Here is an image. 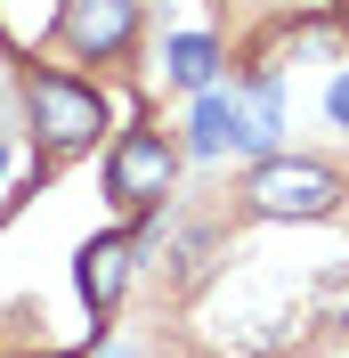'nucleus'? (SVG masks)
<instances>
[{"label":"nucleus","mask_w":349,"mask_h":358,"mask_svg":"<svg viewBox=\"0 0 349 358\" xmlns=\"http://www.w3.org/2000/svg\"><path fill=\"white\" fill-rule=\"evenodd\" d=\"M24 106H33V138H41L49 163L98 147V131H106V98L89 82H73V73H49V66L24 73Z\"/></svg>","instance_id":"1"},{"label":"nucleus","mask_w":349,"mask_h":358,"mask_svg":"<svg viewBox=\"0 0 349 358\" xmlns=\"http://www.w3.org/2000/svg\"><path fill=\"white\" fill-rule=\"evenodd\" d=\"M341 171L333 163H309V155H260L252 179H244V203L260 220H333L341 212Z\"/></svg>","instance_id":"2"},{"label":"nucleus","mask_w":349,"mask_h":358,"mask_svg":"<svg viewBox=\"0 0 349 358\" xmlns=\"http://www.w3.org/2000/svg\"><path fill=\"white\" fill-rule=\"evenodd\" d=\"M171 179H179V147L163 131H122L114 138V155H106V196L114 212H154V203L171 196Z\"/></svg>","instance_id":"3"},{"label":"nucleus","mask_w":349,"mask_h":358,"mask_svg":"<svg viewBox=\"0 0 349 358\" xmlns=\"http://www.w3.org/2000/svg\"><path fill=\"white\" fill-rule=\"evenodd\" d=\"M57 33H66V49L82 66H106V57H122L138 41V0H66Z\"/></svg>","instance_id":"4"},{"label":"nucleus","mask_w":349,"mask_h":358,"mask_svg":"<svg viewBox=\"0 0 349 358\" xmlns=\"http://www.w3.org/2000/svg\"><path fill=\"white\" fill-rule=\"evenodd\" d=\"M131 236H98V245H82V261H73V277H82V301L98 317H114V301H122V285H131Z\"/></svg>","instance_id":"5"},{"label":"nucleus","mask_w":349,"mask_h":358,"mask_svg":"<svg viewBox=\"0 0 349 358\" xmlns=\"http://www.w3.org/2000/svg\"><path fill=\"white\" fill-rule=\"evenodd\" d=\"M276 131H284L276 73H252V90H244V106H236V147H252V155H276Z\"/></svg>","instance_id":"6"},{"label":"nucleus","mask_w":349,"mask_h":358,"mask_svg":"<svg viewBox=\"0 0 349 358\" xmlns=\"http://www.w3.org/2000/svg\"><path fill=\"white\" fill-rule=\"evenodd\" d=\"M57 8H66V0H0V49L33 57V49L57 33Z\"/></svg>","instance_id":"7"},{"label":"nucleus","mask_w":349,"mask_h":358,"mask_svg":"<svg viewBox=\"0 0 349 358\" xmlns=\"http://www.w3.org/2000/svg\"><path fill=\"white\" fill-rule=\"evenodd\" d=\"M163 73H171L179 90H211V73H219V49L203 41V33H179V41H171V66H163Z\"/></svg>","instance_id":"8"},{"label":"nucleus","mask_w":349,"mask_h":358,"mask_svg":"<svg viewBox=\"0 0 349 358\" xmlns=\"http://www.w3.org/2000/svg\"><path fill=\"white\" fill-rule=\"evenodd\" d=\"M219 147H236V98L203 90L195 98V155H219Z\"/></svg>","instance_id":"9"},{"label":"nucleus","mask_w":349,"mask_h":358,"mask_svg":"<svg viewBox=\"0 0 349 358\" xmlns=\"http://www.w3.org/2000/svg\"><path fill=\"white\" fill-rule=\"evenodd\" d=\"M325 114H333V122H341V131H349V73H341V82L325 90Z\"/></svg>","instance_id":"10"},{"label":"nucleus","mask_w":349,"mask_h":358,"mask_svg":"<svg viewBox=\"0 0 349 358\" xmlns=\"http://www.w3.org/2000/svg\"><path fill=\"white\" fill-rule=\"evenodd\" d=\"M0 163H8V147H0Z\"/></svg>","instance_id":"11"}]
</instances>
